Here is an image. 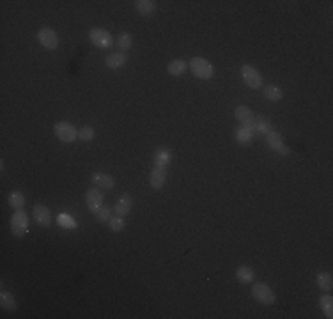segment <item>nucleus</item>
Returning <instances> with one entry per match:
<instances>
[{
  "label": "nucleus",
  "instance_id": "f257e3e1",
  "mask_svg": "<svg viewBox=\"0 0 333 319\" xmlns=\"http://www.w3.org/2000/svg\"><path fill=\"white\" fill-rule=\"evenodd\" d=\"M190 69L197 78L200 80H211L214 75L213 66L209 64V60H206L204 57H193L190 60Z\"/></svg>",
  "mask_w": 333,
  "mask_h": 319
},
{
  "label": "nucleus",
  "instance_id": "f03ea898",
  "mask_svg": "<svg viewBox=\"0 0 333 319\" xmlns=\"http://www.w3.org/2000/svg\"><path fill=\"white\" fill-rule=\"evenodd\" d=\"M252 296H254L255 301H259L261 305H268V307L273 305L275 300H277V296H275L270 285L262 284V282H257V284L252 285Z\"/></svg>",
  "mask_w": 333,
  "mask_h": 319
},
{
  "label": "nucleus",
  "instance_id": "7ed1b4c3",
  "mask_svg": "<svg viewBox=\"0 0 333 319\" xmlns=\"http://www.w3.org/2000/svg\"><path fill=\"white\" fill-rule=\"evenodd\" d=\"M53 132H55L57 139H59L60 142H64V144H71V142H75V140L78 139V132H76V128L73 126L71 123H68V121H60V123H57L55 128H53Z\"/></svg>",
  "mask_w": 333,
  "mask_h": 319
},
{
  "label": "nucleus",
  "instance_id": "20e7f679",
  "mask_svg": "<svg viewBox=\"0 0 333 319\" xmlns=\"http://www.w3.org/2000/svg\"><path fill=\"white\" fill-rule=\"evenodd\" d=\"M29 231V215L25 209H16L11 217V233L16 238H23Z\"/></svg>",
  "mask_w": 333,
  "mask_h": 319
},
{
  "label": "nucleus",
  "instance_id": "39448f33",
  "mask_svg": "<svg viewBox=\"0 0 333 319\" xmlns=\"http://www.w3.org/2000/svg\"><path fill=\"white\" fill-rule=\"evenodd\" d=\"M38 41H39V45H41L43 48L50 50V52H53V50L59 48V36H57L55 30L50 29V27L39 29V32H38Z\"/></svg>",
  "mask_w": 333,
  "mask_h": 319
},
{
  "label": "nucleus",
  "instance_id": "423d86ee",
  "mask_svg": "<svg viewBox=\"0 0 333 319\" xmlns=\"http://www.w3.org/2000/svg\"><path fill=\"white\" fill-rule=\"evenodd\" d=\"M89 38H90V43H92L94 46H97V48H110V46H112V41H114L112 34H110L108 30L99 29V27L90 29Z\"/></svg>",
  "mask_w": 333,
  "mask_h": 319
},
{
  "label": "nucleus",
  "instance_id": "0eeeda50",
  "mask_svg": "<svg viewBox=\"0 0 333 319\" xmlns=\"http://www.w3.org/2000/svg\"><path fill=\"white\" fill-rule=\"evenodd\" d=\"M241 76H243V82L247 83V87L250 89H259L262 85V76L254 66L250 64H245L243 68H241Z\"/></svg>",
  "mask_w": 333,
  "mask_h": 319
},
{
  "label": "nucleus",
  "instance_id": "6e6552de",
  "mask_svg": "<svg viewBox=\"0 0 333 319\" xmlns=\"http://www.w3.org/2000/svg\"><path fill=\"white\" fill-rule=\"evenodd\" d=\"M103 191L99 190L97 186L94 188H89L85 193V204H87V209L90 211V213H96L99 207L103 206Z\"/></svg>",
  "mask_w": 333,
  "mask_h": 319
},
{
  "label": "nucleus",
  "instance_id": "1a4fd4ad",
  "mask_svg": "<svg viewBox=\"0 0 333 319\" xmlns=\"http://www.w3.org/2000/svg\"><path fill=\"white\" fill-rule=\"evenodd\" d=\"M266 142H268V146H270L275 153L282 154V156H287V154L291 153V149L285 146L284 139H282V135L278 132H273V130H271V132L266 135Z\"/></svg>",
  "mask_w": 333,
  "mask_h": 319
},
{
  "label": "nucleus",
  "instance_id": "9d476101",
  "mask_svg": "<svg viewBox=\"0 0 333 319\" xmlns=\"http://www.w3.org/2000/svg\"><path fill=\"white\" fill-rule=\"evenodd\" d=\"M250 130L254 133H261V135H268V133L273 130L271 128V123H270V119L268 117H264V116H257V117H254V121H252V124H250Z\"/></svg>",
  "mask_w": 333,
  "mask_h": 319
},
{
  "label": "nucleus",
  "instance_id": "9b49d317",
  "mask_svg": "<svg viewBox=\"0 0 333 319\" xmlns=\"http://www.w3.org/2000/svg\"><path fill=\"white\" fill-rule=\"evenodd\" d=\"M32 215H34L36 222H38L41 227H50V226H52V213H50V209L46 206H41V204L34 206V211H32Z\"/></svg>",
  "mask_w": 333,
  "mask_h": 319
},
{
  "label": "nucleus",
  "instance_id": "f8f14e48",
  "mask_svg": "<svg viewBox=\"0 0 333 319\" xmlns=\"http://www.w3.org/2000/svg\"><path fill=\"white\" fill-rule=\"evenodd\" d=\"M153 162H154V167H160V169H167V167L170 165V162H172V153H170L169 149H156L153 154Z\"/></svg>",
  "mask_w": 333,
  "mask_h": 319
},
{
  "label": "nucleus",
  "instance_id": "ddd939ff",
  "mask_svg": "<svg viewBox=\"0 0 333 319\" xmlns=\"http://www.w3.org/2000/svg\"><path fill=\"white\" fill-rule=\"evenodd\" d=\"M92 183L96 184L97 188H106V190H114L116 188V179L108 174H103V172H94L90 176Z\"/></svg>",
  "mask_w": 333,
  "mask_h": 319
},
{
  "label": "nucleus",
  "instance_id": "4468645a",
  "mask_svg": "<svg viewBox=\"0 0 333 319\" xmlns=\"http://www.w3.org/2000/svg\"><path fill=\"white\" fill-rule=\"evenodd\" d=\"M165 179H167V169H160V167H154L149 174V184L153 190H160L163 186Z\"/></svg>",
  "mask_w": 333,
  "mask_h": 319
},
{
  "label": "nucleus",
  "instance_id": "2eb2a0df",
  "mask_svg": "<svg viewBox=\"0 0 333 319\" xmlns=\"http://www.w3.org/2000/svg\"><path fill=\"white\" fill-rule=\"evenodd\" d=\"M126 62H128V57H126V53H123V52L110 53V55L105 59L106 68H110V69H121V68H124V66H126Z\"/></svg>",
  "mask_w": 333,
  "mask_h": 319
},
{
  "label": "nucleus",
  "instance_id": "dca6fc26",
  "mask_svg": "<svg viewBox=\"0 0 333 319\" xmlns=\"http://www.w3.org/2000/svg\"><path fill=\"white\" fill-rule=\"evenodd\" d=\"M131 207H133V199H131V195L124 193V195L119 197V200H117L114 211H116L117 217H126V215L131 211Z\"/></svg>",
  "mask_w": 333,
  "mask_h": 319
},
{
  "label": "nucleus",
  "instance_id": "f3484780",
  "mask_svg": "<svg viewBox=\"0 0 333 319\" xmlns=\"http://www.w3.org/2000/svg\"><path fill=\"white\" fill-rule=\"evenodd\" d=\"M234 116H236V119L241 123V126H248L250 128L252 121H254V112H252V109H248L247 105H240L236 107V110H234Z\"/></svg>",
  "mask_w": 333,
  "mask_h": 319
},
{
  "label": "nucleus",
  "instance_id": "a211bd4d",
  "mask_svg": "<svg viewBox=\"0 0 333 319\" xmlns=\"http://www.w3.org/2000/svg\"><path fill=\"white\" fill-rule=\"evenodd\" d=\"M234 137H236L238 144H241V146H247V144L252 142V139H254V132H252L248 126H240L234 130Z\"/></svg>",
  "mask_w": 333,
  "mask_h": 319
},
{
  "label": "nucleus",
  "instance_id": "6ab92c4d",
  "mask_svg": "<svg viewBox=\"0 0 333 319\" xmlns=\"http://www.w3.org/2000/svg\"><path fill=\"white\" fill-rule=\"evenodd\" d=\"M236 278L241 284H252L255 278V271L252 266H240L236 270Z\"/></svg>",
  "mask_w": 333,
  "mask_h": 319
},
{
  "label": "nucleus",
  "instance_id": "aec40b11",
  "mask_svg": "<svg viewBox=\"0 0 333 319\" xmlns=\"http://www.w3.org/2000/svg\"><path fill=\"white\" fill-rule=\"evenodd\" d=\"M135 8H137V11H139V15L149 16L156 11V2H154V0H137Z\"/></svg>",
  "mask_w": 333,
  "mask_h": 319
},
{
  "label": "nucleus",
  "instance_id": "412c9836",
  "mask_svg": "<svg viewBox=\"0 0 333 319\" xmlns=\"http://www.w3.org/2000/svg\"><path fill=\"white\" fill-rule=\"evenodd\" d=\"M264 98L268 99V101H280L282 98H284V89H280L278 85H266L264 89Z\"/></svg>",
  "mask_w": 333,
  "mask_h": 319
},
{
  "label": "nucleus",
  "instance_id": "4be33fe9",
  "mask_svg": "<svg viewBox=\"0 0 333 319\" xmlns=\"http://www.w3.org/2000/svg\"><path fill=\"white\" fill-rule=\"evenodd\" d=\"M0 305H2V308L8 312H15L16 307H18L15 296H13L9 291H2V293H0Z\"/></svg>",
  "mask_w": 333,
  "mask_h": 319
},
{
  "label": "nucleus",
  "instance_id": "5701e85b",
  "mask_svg": "<svg viewBox=\"0 0 333 319\" xmlns=\"http://www.w3.org/2000/svg\"><path fill=\"white\" fill-rule=\"evenodd\" d=\"M186 62H184L183 59H176V60H172V62L169 64V68H167V71H169V75H172V76H181L183 75L184 71H186Z\"/></svg>",
  "mask_w": 333,
  "mask_h": 319
},
{
  "label": "nucleus",
  "instance_id": "b1692460",
  "mask_svg": "<svg viewBox=\"0 0 333 319\" xmlns=\"http://www.w3.org/2000/svg\"><path fill=\"white\" fill-rule=\"evenodd\" d=\"M8 200L9 206L15 207V209H23V206H25V195H23L22 191H11Z\"/></svg>",
  "mask_w": 333,
  "mask_h": 319
},
{
  "label": "nucleus",
  "instance_id": "393cba45",
  "mask_svg": "<svg viewBox=\"0 0 333 319\" xmlns=\"http://www.w3.org/2000/svg\"><path fill=\"white\" fill-rule=\"evenodd\" d=\"M131 45H133V38H131V34H128V32H121V34L117 36V48H119L123 53H126L128 50L131 48Z\"/></svg>",
  "mask_w": 333,
  "mask_h": 319
},
{
  "label": "nucleus",
  "instance_id": "a878e982",
  "mask_svg": "<svg viewBox=\"0 0 333 319\" xmlns=\"http://www.w3.org/2000/svg\"><path fill=\"white\" fill-rule=\"evenodd\" d=\"M319 305H321L322 312L328 319L333 317V298L331 294H324V296L319 298Z\"/></svg>",
  "mask_w": 333,
  "mask_h": 319
},
{
  "label": "nucleus",
  "instance_id": "bb28decb",
  "mask_svg": "<svg viewBox=\"0 0 333 319\" xmlns=\"http://www.w3.org/2000/svg\"><path fill=\"white\" fill-rule=\"evenodd\" d=\"M317 285L322 291H331L333 287V277L328 273V271H322V273L317 275Z\"/></svg>",
  "mask_w": 333,
  "mask_h": 319
},
{
  "label": "nucleus",
  "instance_id": "cd10ccee",
  "mask_svg": "<svg viewBox=\"0 0 333 319\" xmlns=\"http://www.w3.org/2000/svg\"><path fill=\"white\" fill-rule=\"evenodd\" d=\"M57 224H59L60 227H64V229H76V227H78L75 218L66 213H60L59 217H57Z\"/></svg>",
  "mask_w": 333,
  "mask_h": 319
},
{
  "label": "nucleus",
  "instance_id": "c85d7f7f",
  "mask_svg": "<svg viewBox=\"0 0 333 319\" xmlns=\"http://www.w3.org/2000/svg\"><path fill=\"white\" fill-rule=\"evenodd\" d=\"M94 215H96V220L97 222L105 224V222H110V217H112V209H110L108 206H101Z\"/></svg>",
  "mask_w": 333,
  "mask_h": 319
},
{
  "label": "nucleus",
  "instance_id": "c756f323",
  "mask_svg": "<svg viewBox=\"0 0 333 319\" xmlns=\"http://www.w3.org/2000/svg\"><path fill=\"white\" fill-rule=\"evenodd\" d=\"M108 224L114 233H121V231H124V227H126V222H124L123 217H112Z\"/></svg>",
  "mask_w": 333,
  "mask_h": 319
},
{
  "label": "nucleus",
  "instance_id": "7c9ffc66",
  "mask_svg": "<svg viewBox=\"0 0 333 319\" xmlns=\"http://www.w3.org/2000/svg\"><path fill=\"white\" fill-rule=\"evenodd\" d=\"M94 135H96V132H94L92 126H83L78 132V139L83 140V142H90L94 139Z\"/></svg>",
  "mask_w": 333,
  "mask_h": 319
}]
</instances>
